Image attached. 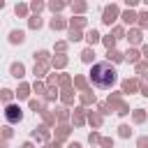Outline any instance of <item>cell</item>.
I'll list each match as a JSON object with an SVG mask.
<instances>
[{"mask_svg":"<svg viewBox=\"0 0 148 148\" xmlns=\"http://www.w3.org/2000/svg\"><path fill=\"white\" fill-rule=\"evenodd\" d=\"M49 7H51V9H53V12H60V9H62V7H65V2H56V0H53V2H51V5H49Z\"/></svg>","mask_w":148,"mask_h":148,"instance_id":"cb8c5ba5","label":"cell"},{"mask_svg":"<svg viewBox=\"0 0 148 148\" xmlns=\"http://www.w3.org/2000/svg\"><path fill=\"white\" fill-rule=\"evenodd\" d=\"M81 102H86V104H90V102H95V95H90V92L86 90V92L81 95Z\"/></svg>","mask_w":148,"mask_h":148,"instance_id":"d6986e66","label":"cell"},{"mask_svg":"<svg viewBox=\"0 0 148 148\" xmlns=\"http://www.w3.org/2000/svg\"><path fill=\"white\" fill-rule=\"evenodd\" d=\"M90 123H92V125H99L102 118H99V116H90Z\"/></svg>","mask_w":148,"mask_h":148,"instance_id":"8d00e7d4","label":"cell"},{"mask_svg":"<svg viewBox=\"0 0 148 148\" xmlns=\"http://www.w3.org/2000/svg\"><path fill=\"white\" fill-rule=\"evenodd\" d=\"M116 18H118V7H116V5H109V7H104V16H102V21L111 25Z\"/></svg>","mask_w":148,"mask_h":148,"instance_id":"3957f363","label":"cell"},{"mask_svg":"<svg viewBox=\"0 0 148 148\" xmlns=\"http://www.w3.org/2000/svg\"><path fill=\"white\" fill-rule=\"evenodd\" d=\"M136 18H139V23H141V28H146V25H148V14H139Z\"/></svg>","mask_w":148,"mask_h":148,"instance_id":"f1b7e54d","label":"cell"},{"mask_svg":"<svg viewBox=\"0 0 148 148\" xmlns=\"http://www.w3.org/2000/svg\"><path fill=\"white\" fill-rule=\"evenodd\" d=\"M23 148H32V143H23Z\"/></svg>","mask_w":148,"mask_h":148,"instance_id":"681fc988","label":"cell"},{"mask_svg":"<svg viewBox=\"0 0 148 148\" xmlns=\"http://www.w3.org/2000/svg\"><path fill=\"white\" fill-rule=\"evenodd\" d=\"M49 148H60V143H58V141H56V143H51V146H49Z\"/></svg>","mask_w":148,"mask_h":148,"instance_id":"bcb514c9","label":"cell"},{"mask_svg":"<svg viewBox=\"0 0 148 148\" xmlns=\"http://www.w3.org/2000/svg\"><path fill=\"white\" fill-rule=\"evenodd\" d=\"M42 90H44V83H37L35 81V92H42Z\"/></svg>","mask_w":148,"mask_h":148,"instance_id":"60d3db41","label":"cell"},{"mask_svg":"<svg viewBox=\"0 0 148 148\" xmlns=\"http://www.w3.org/2000/svg\"><path fill=\"white\" fill-rule=\"evenodd\" d=\"M104 46H106L109 51H113V46H116V39H113L111 35H109V37H104Z\"/></svg>","mask_w":148,"mask_h":148,"instance_id":"2e32d148","label":"cell"},{"mask_svg":"<svg viewBox=\"0 0 148 148\" xmlns=\"http://www.w3.org/2000/svg\"><path fill=\"white\" fill-rule=\"evenodd\" d=\"M127 39H130L132 44H139V42H141V30H130Z\"/></svg>","mask_w":148,"mask_h":148,"instance_id":"8992f818","label":"cell"},{"mask_svg":"<svg viewBox=\"0 0 148 148\" xmlns=\"http://www.w3.org/2000/svg\"><path fill=\"white\" fill-rule=\"evenodd\" d=\"M28 23H30V28H39V25H42V18H39V16H32Z\"/></svg>","mask_w":148,"mask_h":148,"instance_id":"44dd1931","label":"cell"},{"mask_svg":"<svg viewBox=\"0 0 148 148\" xmlns=\"http://www.w3.org/2000/svg\"><path fill=\"white\" fill-rule=\"evenodd\" d=\"M74 9H76V12H83V9H86V5H83V2H76V5H74Z\"/></svg>","mask_w":148,"mask_h":148,"instance_id":"ab89813d","label":"cell"},{"mask_svg":"<svg viewBox=\"0 0 148 148\" xmlns=\"http://www.w3.org/2000/svg\"><path fill=\"white\" fill-rule=\"evenodd\" d=\"M9 42L12 44H23L25 42V32L23 30H12L9 32Z\"/></svg>","mask_w":148,"mask_h":148,"instance_id":"277c9868","label":"cell"},{"mask_svg":"<svg viewBox=\"0 0 148 148\" xmlns=\"http://www.w3.org/2000/svg\"><path fill=\"white\" fill-rule=\"evenodd\" d=\"M134 90H136V81L127 79V81L123 83V92H134Z\"/></svg>","mask_w":148,"mask_h":148,"instance_id":"52a82bcc","label":"cell"},{"mask_svg":"<svg viewBox=\"0 0 148 148\" xmlns=\"http://www.w3.org/2000/svg\"><path fill=\"white\" fill-rule=\"evenodd\" d=\"M95 141H99V134H97V132H92V134H90V143H95Z\"/></svg>","mask_w":148,"mask_h":148,"instance_id":"ee69618b","label":"cell"},{"mask_svg":"<svg viewBox=\"0 0 148 148\" xmlns=\"http://www.w3.org/2000/svg\"><path fill=\"white\" fill-rule=\"evenodd\" d=\"M116 69L111 67V62H97L92 65L90 69V83L95 88H102V90H109L113 83H116Z\"/></svg>","mask_w":148,"mask_h":148,"instance_id":"6da1fadb","label":"cell"},{"mask_svg":"<svg viewBox=\"0 0 148 148\" xmlns=\"http://www.w3.org/2000/svg\"><path fill=\"white\" fill-rule=\"evenodd\" d=\"M123 58H125V60H130V62H136V60H139V53H136L134 49H130V51H127Z\"/></svg>","mask_w":148,"mask_h":148,"instance_id":"8fae6325","label":"cell"},{"mask_svg":"<svg viewBox=\"0 0 148 148\" xmlns=\"http://www.w3.org/2000/svg\"><path fill=\"white\" fill-rule=\"evenodd\" d=\"M5 118H7L9 123H21L23 113H21V109H18L16 104H7V109H5Z\"/></svg>","mask_w":148,"mask_h":148,"instance_id":"7a4b0ae2","label":"cell"},{"mask_svg":"<svg viewBox=\"0 0 148 148\" xmlns=\"http://www.w3.org/2000/svg\"><path fill=\"white\" fill-rule=\"evenodd\" d=\"M53 65H56V67H65V65H67V58H65V56H58V58H53Z\"/></svg>","mask_w":148,"mask_h":148,"instance_id":"e0dca14e","label":"cell"},{"mask_svg":"<svg viewBox=\"0 0 148 148\" xmlns=\"http://www.w3.org/2000/svg\"><path fill=\"white\" fill-rule=\"evenodd\" d=\"M30 7H32V9H35V12H42V7H44V5H42V2H39V0H35V2H32V5H30Z\"/></svg>","mask_w":148,"mask_h":148,"instance_id":"4dcf8cb0","label":"cell"},{"mask_svg":"<svg viewBox=\"0 0 148 148\" xmlns=\"http://www.w3.org/2000/svg\"><path fill=\"white\" fill-rule=\"evenodd\" d=\"M123 21H125V23H134V21H136V14H134V12H130V9H127V12H125V14H123Z\"/></svg>","mask_w":148,"mask_h":148,"instance_id":"4fadbf2b","label":"cell"},{"mask_svg":"<svg viewBox=\"0 0 148 148\" xmlns=\"http://www.w3.org/2000/svg\"><path fill=\"white\" fill-rule=\"evenodd\" d=\"M69 148H81V146L79 143H69Z\"/></svg>","mask_w":148,"mask_h":148,"instance_id":"7dc6e473","label":"cell"},{"mask_svg":"<svg viewBox=\"0 0 148 148\" xmlns=\"http://www.w3.org/2000/svg\"><path fill=\"white\" fill-rule=\"evenodd\" d=\"M109 60H113V62H120V60H123V53H118V51L113 49V51H109Z\"/></svg>","mask_w":148,"mask_h":148,"instance_id":"5bb4252c","label":"cell"},{"mask_svg":"<svg viewBox=\"0 0 148 148\" xmlns=\"http://www.w3.org/2000/svg\"><path fill=\"white\" fill-rule=\"evenodd\" d=\"M69 39H72V42H79V39H81V32L72 28V30H69Z\"/></svg>","mask_w":148,"mask_h":148,"instance_id":"7402d4cb","label":"cell"},{"mask_svg":"<svg viewBox=\"0 0 148 148\" xmlns=\"http://www.w3.org/2000/svg\"><path fill=\"white\" fill-rule=\"evenodd\" d=\"M74 83H76V88H86V79H83V76H76Z\"/></svg>","mask_w":148,"mask_h":148,"instance_id":"f546056e","label":"cell"},{"mask_svg":"<svg viewBox=\"0 0 148 148\" xmlns=\"http://www.w3.org/2000/svg\"><path fill=\"white\" fill-rule=\"evenodd\" d=\"M16 14H18V16H25V14H28V7H25V5H16Z\"/></svg>","mask_w":148,"mask_h":148,"instance_id":"d4e9b609","label":"cell"},{"mask_svg":"<svg viewBox=\"0 0 148 148\" xmlns=\"http://www.w3.org/2000/svg\"><path fill=\"white\" fill-rule=\"evenodd\" d=\"M118 130H120V136H125V139H127V136H130V134H132V130H130V127H127V125H120V127H118Z\"/></svg>","mask_w":148,"mask_h":148,"instance_id":"603a6c76","label":"cell"},{"mask_svg":"<svg viewBox=\"0 0 148 148\" xmlns=\"http://www.w3.org/2000/svg\"><path fill=\"white\" fill-rule=\"evenodd\" d=\"M83 123V109H76L74 111V125H81Z\"/></svg>","mask_w":148,"mask_h":148,"instance_id":"9a60e30c","label":"cell"},{"mask_svg":"<svg viewBox=\"0 0 148 148\" xmlns=\"http://www.w3.org/2000/svg\"><path fill=\"white\" fill-rule=\"evenodd\" d=\"M143 56H146V58H148V46H143Z\"/></svg>","mask_w":148,"mask_h":148,"instance_id":"c3c4849f","label":"cell"},{"mask_svg":"<svg viewBox=\"0 0 148 148\" xmlns=\"http://www.w3.org/2000/svg\"><path fill=\"white\" fill-rule=\"evenodd\" d=\"M2 7H5V2H2V0H0V9H2Z\"/></svg>","mask_w":148,"mask_h":148,"instance_id":"816d5d0a","label":"cell"},{"mask_svg":"<svg viewBox=\"0 0 148 148\" xmlns=\"http://www.w3.org/2000/svg\"><path fill=\"white\" fill-rule=\"evenodd\" d=\"M28 90H30V88H28L25 83H21V86H18V90H16V95H18V99H25V97H28Z\"/></svg>","mask_w":148,"mask_h":148,"instance_id":"7c38bea8","label":"cell"},{"mask_svg":"<svg viewBox=\"0 0 148 148\" xmlns=\"http://www.w3.org/2000/svg\"><path fill=\"white\" fill-rule=\"evenodd\" d=\"M102 146H104V148H111L113 141H111V139H102Z\"/></svg>","mask_w":148,"mask_h":148,"instance_id":"74e56055","label":"cell"},{"mask_svg":"<svg viewBox=\"0 0 148 148\" xmlns=\"http://www.w3.org/2000/svg\"><path fill=\"white\" fill-rule=\"evenodd\" d=\"M32 136H35V139H46V127H39V132L35 130V132H32Z\"/></svg>","mask_w":148,"mask_h":148,"instance_id":"ffe728a7","label":"cell"},{"mask_svg":"<svg viewBox=\"0 0 148 148\" xmlns=\"http://www.w3.org/2000/svg\"><path fill=\"white\" fill-rule=\"evenodd\" d=\"M139 148H148V136H141L139 139Z\"/></svg>","mask_w":148,"mask_h":148,"instance_id":"836d02e7","label":"cell"},{"mask_svg":"<svg viewBox=\"0 0 148 148\" xmlns=\"http://www.w3.org/2000/svg\"><path fill=\"white\" fill-rule=\"evenodd\" d=\"M0 148H7V143H5V141H0Z\"/></svg>","mask_w":148,"mask_h":148,"instance_id":"f907efd6","label":"cell"},{"mask_svg":"<svg viewBox=\"0 0 148 148\" xmlns=\"http://www.w3.org/2000/svg\"><path fill=\"white\" fill-rule=\"evenodd\" d=\"M12 95H14V92H12V90H7V88H5V90H0V99H2V102H9V99H12Z\"/></svg>","mask_w":148,"mask_h":148,"instance_id":"ac0fdd59","label":"cell"},{"mask_svg":"<svg viewBox=\"0 0 148 148\" xmlns=\"http://www.w3.org/2000/svg\"><path fill=\"white\" fill-rule=\"evenodd\" d=\"M69 92H72V90H65V95H62V99H65V102H72V95H69Z\"/></svg>","mask_w":148,"mask_h":148,"instance_id":"b9f144b4","label":"cell"},{"mask_svg":"<svg viewBox=\"0 0 148 148\" xmlns=\"http://www.w3.org/2000/svg\"><path fill=\"white\" fill-rule=\"evenodd\" d=\"M51 28H53V30H60V28H65V21H62L60 16H53V18H51Z\"/></svg>","mask_w":148,"mask_h":148,"instance_id":"ba28073f","label":"cell"},{"mask_svg":"<svg viewBox=\"0 0 148 148\" xmlns=\"http://www.w3.org/2000/svg\"><path fill=\"white\" fill-rule=\"evenodd\" d=\"M12 76L14 79H23L25 76V67L21 62H12Z\"/></svg>","mask_w":148,"mask_h":148,"instance_id":"5b68a950","label":"cell"},{"mask_svg":"<svg viewBox=\"0 0 148 148\" xmlns=\"http://www.w3.org/2000/svg\"><path fill=\"white\" fill-rule=\"evenodd\" d=\"M67 132H69L67 127H60V130H58V136H67Z\"/></svg>","mask_w":148,"mask_h":148,"instance_id":"7bdbcfd3","label":"cell"},{"mask_svg":"<svg viewBox=\"0 0 148 148\" xmlns=\"http://www.w3.org/2000/svg\"><path fill=\"white\" fill-rule=\"evenodd\" d=\"M44 72H46V65H35V74L37 76H44Z\"/></svg>","mask_w":148,"mask_h":148,"instance_id":"4316f807","label":"cell"},{"mask_svg":"<svg viewBox=\"0 0 148 148\" xmlns=\"http://www.w3.org/2000/svg\"><path fill=\"white\" fill-rule=\"evenodd\" d=\"M92 58H95V51H92V49H86V51L81 53V60H83V62H92Z\"/></svg>","mask_w":148,"mask_h":148,"instance_id":"9c48e42d","label":"cell"},{"mask_svg":"<svg viewBox=\"0 0 148 148\" xmlns=\"http://www.w3.org/2000/svg\"><path fill=\"white\" fill-rule=\"evenodd\" d=\"M53 97H56V90L49 88V90H46V99H53Z\"/></svg>","mask_w":148,"mask_h":148,"instance_id":"d590c367","label":"cell"},{"mask_svg":"<svg viewBox=\"0 0 148 148\" xmlns=\"http://www.w3.org/2000/svg\"><path fill=\"white\" fill-rule=\"evenodd\" d=\"M123 37V28H113V39H120Z\"/></svg>","mask_w":148,"mask_h":148,"instance_id":"1f68e13d","label":"cell"},{"mask_svg":"<svg viewBox=\"0 0 148 148\" xmlns=\"http://www.w3.org/2000/svg\"><path fill=\"white\" fill-rule=\"evenodd\" d=\"M148 69V62H136V72H146Z\"/></svg>","mask_w":148,"mask_h":148,"instance_id":"d6a6232c","label":"cell"},{"mask_svg":"<svg viewBox=\"0 0 148 148\" xmlns=\"http://www.w3.org/2000/svg\"><path fill=\"white\" fill-rule=\"evenodd\" d=\"M81 25H83V18H81V16L72 18V28H74V30H76V28H81Z\"/></svg>","mask_w":148,"mask_h":148,"instance_id":"484cf974","label":"cell"},{"mask_svg":"<svg viewBox=\"0 0 148 148\" xmlns=\"http://www.w3.org/2000/svg\"><path fill=\"white\" fill-rule=\"evenodd\" d=\"M86 39H88L90 44H97V42H99V32H97V30H90V32L86 35Z\"/></svg>","mask_w":148,"mask_h":148,"instance_id":"30bf717a","label":"cell"},{"mask_svg":"<svg viewBox=\"0 0 148 148\" xmlns=\"http://www.w3.org/2000/svg\"><path fill=\"white\" fill-rule=\"evenodd\" d=\"M141 95L148 97V81H143V86H141Z\"/></svg>","mask_w":148,"mask_h":148,"instance_id":"f35d334b","label":"cell"},{"mask_svg":"<svg viewBox=\"0 0 148 148\" xmlns=\"http://www.w3.org/2000/svg\"><path fill=\"white\" fill-rule=\"evenodd\" d=\"M99 111L102 113H109V104H99Z\"/></svg>","mask_w":148,"mask_h":148,"instance_id":"f6af8a7d","label":"cell"},{"mask_svg":"<svg viewBox=\"0 0 148 148\" xmlns=\"http://www.w3.org/2000/svg\"><path fill=\"white\" fill-rule=\"evenodd\" d=\"M143 118H146V113H143L141 109H136V111H134V120H136V123H141Z\"/></svg>","mask_w":148,"mask_h":148,"instance_id":"83f0119b","label":"cell"},{"mask_svg":"<svg viewBox=\"0 0 148 148\" xmlns=\"http://www.w3.org/2000/svg\"><path fill=\"white\" fill-rule=\"evenodd\" d=\"M30 109H35V111H39V113H42V106H39V102H35V99L30 102Z\"/></svg>","mask_w":148,"mask_h":148,"instance_id":"e575fe53","label":"cell"}]
</instances>
